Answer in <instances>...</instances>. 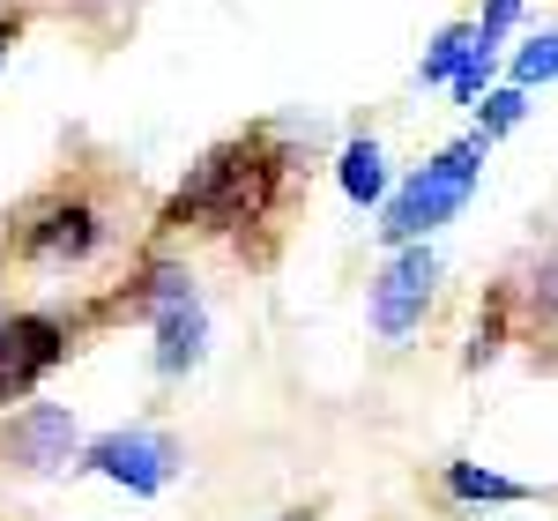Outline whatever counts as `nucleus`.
<instances>
[{
	"label": "nucleus",
	"mask_w": 558,
	"mask_h": 521,
	"mask_svg": "<svg viewBox=\"0 0 558 521\" xmlns=\"http://www.w3.org/2000/svg\"><path fill=\"white\" fill-rule=\"evenodd\" d=\"M283 179H291V149L276 142V128L231 134L202 149L186 179L172 186V202L157 209V231H209V239H239L254 223L276 217L283 202Z\"/></svg>",
	"instance_id": "obj_1"
},
{
	"label": "nucleus",
	"mask_w": 558,
	"mask_h": 521,
	"mask_svg": "<svg viewBox=\"0 0 558 521\" xmlns=\"http://www.w3.org/2000/svg\"><path fill=\"white\" fill-rule=\"evenodd\" d=\"M112 209H105V194L97 186H75V179H60V186H45L38 202H23L15 217H8V239H0V254L15 260V268H45V276H75V268H97L105 246H112Z\"/></svg>",
	"instance_id": "obj_2"
},
{
	"label": "nucleus",
	"mask_w": 558,
	"mask_h": 521,
	"mask_svg": "<svg viewBox=\"0 0 558 521\" xmlns=\"http://www.w3.org/2000/svg\"><path fill=\"white\" fill-rule=\"evenodd\" d=\"M484 157H492V142H484V134H462V142H447V149L432 157L425 172L402 179V186L387 194V209H380V246H395V254H402V246H425L447 217H462L476 179H484Z\"/></svg>",
	"instance_id": "obj_3"
},
{
	"label": "nucleus",
	"mask_w": 558,
	"mask_h": 521,
	"mask_svg": "<svg viewBox=\"0 0 558 521\" xmlns=\"http://www.w3.org/2000/svg\"><path fill=\"white\" fill-rule=\"evenodd\" d=\"M83 336V320H60V313H38V305H15V313H0V410L15 402H31L52 365H68V350Z\"/></svg>",
	"instance_id": "obj_4"
},
{
	"label": "nucleus",
	"mask_w": 558,
	"mask_h": 521,
	"mask_svg": "<svg viewBox=\"0 0 558 521\" xmlns=\"http://www.w3.org/2000/svg\"><path fill=\"white\" fill-rule=\"evenodd\" d=\"M68 462H83L75 410H60V402H23V410L0 417V470H8V477H60Z\"/></svg>",
	"instance_id": "obj_5"
},
{
	"label": "nucleus",
	"mask_w": 558,
	"mask_h": 521,
	"mask_svg": "<svg viewBox=\"0 0 558 521\" xmlns=\"http://www.w3.org/2000/svg\"><path fill=\"white\" fill-rule=\"evenodd\" d=\"M432 299H439V254H432V246H402V254H395L380 276H373V299H365V313H373V336H387V343H410V336L425 328Z\"/></svg>",
	"instance_id": "obj_6"
},
{
	"label": "nucleus",
	"mask_w": 558,
	"mask_h": 521,
	"mask_svg": "<svg viewBox=\"0 0 558 521\" xmlns=\"http://www.w3.org/2000/svg\"><path fill=\"white\" fill-rule=\"evenodd\" d=\"M83 470H97V477L128 484V492H165V484L186 470V447H179L172 433H105L83 447Z\"/></svg>",
	"instance_id": "obj_7"
},
{
	"label": "nucleus",
	"mask_w": 558,
	"mask_h": 521,
	"mask_svg": "<svg viewBox=\"0 0 558 521\" xmlns=\"http://www.w3.org/2000/svg\"><path fill=\"white\" fill-rule=\"evenodd\" d=\"M507 291H514V313L529 336H558V246H544L529 260V276H514Z\"/></svg>",
	"instance_id": "obj_8"
},
{
	"label": "nucleus",
	"mask_w": 558,
	"mask_h": 521,
	"mask_svg": "<svg viewBox=\"0 0 558 521\" xmlns=\"http://www.w3.org/2000/svg\"><path fill=\"white\" fill-rule=\"evenodd\" d=\"M202 343H209L202 299L179 305V313H165V320H157V373H165V380H186V373L202 365Z\"/></svg>",
	"instance_id": "obj_9"
},
{
	"label": "nucleus",
	"mask_w": 558,
	"mask_h": 521,
	"mask_svg": "<svg viewBox=\"0 0 558 521\" xmlns=\"http://www.w3.org/2000/svg\"><path fill=\"white\" fill-rule=\"evenodd\" d=\"M439 484H447V499H462V507H521V499H536L529 484L499 477V470H476V462H447Z\"/></svg>",
	"instance_id": "obj_10"
},
{
	"label": "nucleus",
	"mask_w": 558,
	"mask_h": 521,
	"mask_svg": "<svg viewBox=\"0 0 558 521\" xmlns=\"http://www.w3.org/2000/svg\"><path fill=\"white\" fill-rule=\"evenodd\" d=\"M336 179H343V194L365 209V202H387V165H380V142L365 134V142H350L343 165H336Z\"/></svg>",
	"instance_id": "obj_11"
},
{
	"label": "nucleus",
	"mask_w": 558,
	"mask_h": 521,
	"mask_svg": "<svg viewBox=\"0 0 558 521\" xmlns=\"http://www.w3.org/2000/svg\"><path fill=\"white\" fill-rule=\"evenodd\" d=\"M521 313H514V291H507V283H499V291H492V305H484V313H476V336H470V350H462V365H492V358H499V350H507V328H514Z\"/></svg>",
	"instance_id": "obj_12"
},
{
	"label": "nucleus",
	"mask_w": 558,
	"mask_h": 521,
	"mask_svg": "<svg viewBox=\"0 0 558 521\" xmlns=\"http://www.w3.org/2000/svg\"><path fill=\"white\" fill-rule=\"evenodd\" d=\"M476 45H484V38H476V23H447V31L425 45V68H417V83H454V75L470 68Z\"/></svg>",
	"instance_id": "obj_13"
},
{
	"label": "nucleus",
	"mask_w": 558,
	"mask_h": 521,
	"mask_svg": "<svg viewBox=\"0 0 558 521\" xmlns=\"http://www.w3.org/2000/svg\"><path fill=\"white\" fill-rule=\"evenodd\" d=\"M521 112H529V89H521V83L492 89V97L476 105V134H484V142H499L507 128H521Z\"/></svg>",
	"instance_id": "obj_14"
},
{
	"label": "nucleus",
	"mask_w": 558,
	"mask_h": 521,
	"mask_svg": "<svg viewBox=\"0 0 558 521\" xmlns=\"http://www.w3.org/2000/svg\"><path fill=\"white\" fill-rule=\"evenodd\" d=\"M558 75V31H544V38H529L514 52V83L529 89V83H551Z\"/></svg>",
	"instance_id": "obj_15"
},
{
	"label": "nucleus",
	"mask_w": 558,
	"mask_h": 521,
	"mask_svg": "<svg viewBox=\"0 0 558 521\" xmlns=\"http://www.w3.org/2000/svg\"><path fill=\"white\" fill-rule=\"evenodd\" d=\"M492 68H499V45H476V52H470V68H462V75H454L447 89H454V97H476V89L492 83Z\"/></svg>",
	"instance_id": "obj_16"
},
{
	"label": "nucleus",
	"mask_w": 558,
	"mask_h": 521,
	"mask_svg": "<svg viewBox=\"0 0 558 521\" xmlns=\"http://www.w3.org/2000/svg\"><path fill=\"white\" fill-rule=\"evenodd\" d=\"M514 15H521V0H484V15H476V38H484V45H499Z\"/></svg>",
	"instance_id": "obj_17"
},
{
	"label": "nucleus",
	"mask_w": 558,
	"mask_h": 521,
	"mask_svg": "<svg viewBox=\"0 0 558 521\" xmlns=\"http://www.w3.org/2000/svg\"><path fill=\"white\" fill-rule=\"evenodd\" d=\"M23 23H31L23 8H0V68H8V52H15V38H23Z\"/></svg>",
	"instance_id": "obj_18"
},
{
	"label": "nucleus",
	"mask_w": 558,
	"mask_h": 521,
	"mask_svg": "<svg viewBox=\"0 0 558 521\" xmlns=\"http://www.w3.org/2000/svg\"><path fill=\"white\" fill-rule=\"evenodd\" d=\"M276 521H313V507H299V514H276Z\"/></svg>",
	"instance_id": "obj_19"
}]
</instances>
